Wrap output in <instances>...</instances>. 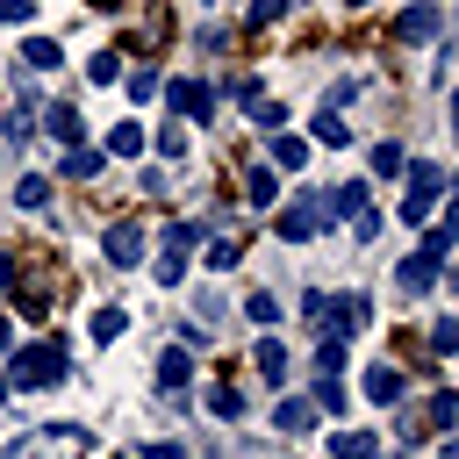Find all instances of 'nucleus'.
I'll return each mask as SVG.
<instances>
[{
	"label": "nucleus",
	"instance_id": "nucleus-41",
	"mask_svg": "<svg viewBox=\"0 0 459 459\" xmlns=\"http://www.w3.org/2000/svg\"><path fill=\"white\" fill-rule=\"evenodd\" d=\"M7 344H14V330H7V323H0V351H7Z\"/></svg>",
	"mask_w": 459,
	"mask_h": 459
},
{
	"label": "nucleus",
	"instance_id": "nucleus-2",
	"mask_svg": "<svg viewBox=\"0 0 459 459\" xmlns=\"http://www.w3.org/2000/svg\"><path fill=\"white\" fill-rule=\"evenodd\" d=\"M330 222H337V215H330V201H323V194H294V201L273 215V230H280L287 244H308V237H323Z\"/></svg>",
	"mask_w": 459,
	"mask_h": 459
},
{
	"label": "nucleus",
	"instance_id": "nucleus-42",
	"mask_svg": "<svg viewBox=\"0 0 459 459\" xmlns=\"http://www.w3.org/2000/svg\"><path fill=\"white\" fill-rule=\"evenodd\" d=\"M344 7H373V0H344Z\"/></svg>",
	"mask_w": 459,
	"mask_h": 459
},
{
	"label": "nucleus",
	"instance_id": "nucleus-4",
	"mask_svg": "<svg viewBox=\"0 0 459 459\" xmlns=\"http://www.w3.org/2000/svg\"><path fill=\"white\" fill-rule=\"evenodd\" d=\"M194 244H201V222H172V230H165V251H158V287H179V280H186Z\"/></svg>",
	"mask_w": 459,
	"mask_h": 459
},
{
	"label": "nucleus",
	"instance_id": "nucleus-22",
	"mask_svg": "<svg viewBox=\"0 0 459 459\" xmlns=\"http://www.w3.org/2000/svg\"><path fill=\"white\" fill-rule=\"evenodd\" d=\"M366 402H402V373L394 366H373L366 373Z\"/></svg>",
	"mask_w": 459,
	"mask_h": 459
},
{
	"label": "nucleus",
	"instance_id": "nucleus-9",
	"mask_svg": "<svg viewBox=\"0 0 459 459\" xmlns=\"http://www.w3.org/2000/svg\"><path fill=\"white\" fill-rule=\"evenodd\" d=\"M36 115H43V129H50V136H57V143H65V151H72V143H79V136H86V115H79V108H72V100H57V108H36Z\"/></svg>",
	"mask_w": 459,
	"mask_h": 459
},
{
	"label": "nucleus",
	"instance_id": "nucleus-35",
	"mask_svg": "<svg viewBox=\"0 0 459 459\" xmlns=\"http://www.w3.org/2000/svg\"><path fill=\"white\" fill-rule=\"evenodd\" d=\"M251 122H258V129H287V108H280V100H258V115H251Z\"/></svg>",
	"mask_w": 459,
	"mask_h": 459
},
{
	"label": "nucleus",
	"instance_id": "nucleus-5",
	"mask_svg": "<svg viewBox=\"0 0 459 459\" xmlns=\"http://www.w3.org/2000/svg\"><path fill=\"white\" fill-rule=\"evenodd\" d=\"M394 36H402V43H430V36H445V7H437V0H416V7H402Z\"/></svg>",
	"mask_w": 459,
	"mask_h": 459
},
{
	"label": "nucleus",
	"instance_id": "nucleus-6",
	"mask_svg": "<svg viewBox=\"0 0 459 459\" xmlns=\"http://www.w3.org/2000/svg\"><path fill=\"white\" fill-rule=\"evenodd\" d=\"M165 93H172V108H179L186 122H215V93H208L201 79H172Z\"/></svg>",
	"mask_w": 459,
	"mask_h": 459
},
{
	"label": "nucleus",
	"instance_id": "nucleus-18",
	"mask_svg": "<svg viewBox=\"0 0 459 459\" xmlns=\"http://www.w3.org/2000/svg\"><path fill=\"white\" fill-rule=\"evenodd\" d=\"M208 416H222V423H237V416H244V394H237V380H215V387H208Z\"/></svg>",
	"mask_w": 459,
	"mask_h": 459
},
{
	"label": "nucleus",
	"instance_id": "nucleus-23",
	"mask_svg": "<svg viewBox=\"0 0 459 459\" xmlns=\"http://www.w3.org/2000/svg\"><path fill=\"white\" fill-rule=\"evenodd\" d=\"M136 151H143V129L136 122H115L108 129V158H136Z\"/></svg>",
	"mask_w": 459,
	"mask_h": 459
},
{
	"label": "nucleus",
	"instance_id": "nucleus-20",
	"mask_svg": "<svg viewBox=\"0 0 459 459\" xmlns=\"http://www.w3.org/2000/svg\"><path fill=\"white\" fill-rule=\"evenodd\" d=\"M308 143H330V151H344V143H351L344 115H316V122H308Z\"/></svg>",
	"mask_w": 459,
	"mask_h": 459
},
{
	"label": "nucleus",
	"instance_id": "nucleus-27",
	"mask_svg": "<svg viewBox=\"0 0 459 459\" xmlns=\"http://www.w3.org/2000/svg\"><path fill=\"white\" fill-rule=\"evenodd\" d=\"M308 409H323V416H344V387H337V373H316V402Z\"/></svg>",
	"mask_w": 459,
	"mask_h": 459
},
{
	"label": "nucleus",
	"instance_id": "nucleus-15",
	"mask_svg": "<svg viewBox=\"0 0 459 459\" xmlns=\"http://www.w3.org/2000/svg\"><path fill=\"white\" fill-rule=\"evenodd\" d=\"M452 423H459V394H452V387H437V394H430V409H423V430H437V437H445Z\"/></svg>",
	"mask_w": 459,
	"mask_h": 459
},
{
	"label": "nucleus",
	"instance_id": "nucleus-16",
	"mask_svg": "<svg viewBox=\"0 0 459 459\" xmlns=\"http://www.w3.org/2000/svg\"><path fill=\"white\" fill-rule=\"evenodd\" d=\"M244 316H251L258 330H273V323H280V294H273V287H251V294H244Z\"/></svg>",
	"mask_w": 459,
	"mask_h": 459
},
{
	"label": "nucleus",
	"instance_id": "nucleus-8",
	"mask_svg": "<svg viewBox=\"0 0 459 459\" xmlns=\"http://www.w3.org/2000/svg\"><path fill=\"white\" fill-rule=\"evenodd\" d=\"M437 273H445L437 258H423V251H409V258L394 265V287H402V294H430V287H437Z\"/></svg>",
	"mask_w": 459,
	"mask_h": 459
},
{
	"label": "nucleus",
	"instance_id": "nucleus-39",
	"mask_svg": "<svg viewBox=\"0 0 459 459\" xmlns=\"http://www.w3.org/2000/svg\"><path fill=\"white\" fill-rule=\"evenodd\" d=\"M143 459H186V445H143Z\"/></svg>",
	"mask_w": 459,
	"mask_h": 459
},
{
	"label": "nucleus",
	"instance_id": "nucleus-13",
	"mask_svg": "<svg viewBox=\"0 0 459 459\" xmlns=\"http://www.w3.org/2000/svg\"><path fill=\"white\" fill-rule=\"evenodd\" d=\"M273 423H280V437H308V423H316V409H308L301 394H287V402L273 409Z\"/></svg>",
	"mask_w": 459,
	"mask_h": 459
},
{
	"label": "nucleus",
	"instance_id": "nucleus-37",
	"mask_svg": "<svg viewBox=\"0 0 459 459\" xmlns=\"http://www.w3.org/2000/svg\"><path fill=\"white\" fill-rule=\"evenodd\" d=\"M351 237H359V244H373V237H380V215H373V208H359V215H351Z\"/></svg>",
	"mask_w": 459,
	"mask_h": 459
},
{
	"label": "nucleus",
	"instance_id": "nucleus-28",
	"mask_svg": "<svg viewBox=\"0 0 459 459\" xmlns=\"http://www.w3.org/2000/svg\"><path fill=\"white\" fill-rule=\"evenodd\" d=\"M43 201H50V179H43V172L14 179V208H43Z\"/></svg>",
	"mask_w": 459,
	"mask_h": 459
},
{
	"label": "nucleus",
	"instance_id": "nucleus-30",
	"mask_svg": "<svg viewBox=\"0 0 459 459\" xmlns=\"http://www.w3.org/2000/svg\"><path fill=\"white\" fill-rule=\"evenodd\" d=\"M237 258H244V237H215V244H208V265H215V273H230Z\"/></svg>",
	"mask_w": 459,
	"mask_h": 459
},
{
	"label": "nucleus",
	"instance_id": "nucleus-38",
	"mask_svg": "<svg viewBox=\"0 0 459 459\" xmlns=\"http://www.w3.org/2000/svg\"><path fill=\"white\" fill-rule=\"evenodd\" d=\"M36 14V0H0V22H29Z\"/></svg>",
	"mask_w": 459,
	"mask_h": 459
},
{
	"label": "nucleus",
	"instance_id": "nucleus-34",
	"mask_svg": "<svg viewBox=\"0 0 459 459\" xmlns=\"http://www.w3.org/2000/svg\"><path fill=\"white\" fill-rule=\"evenodd\" d=\"M129 93H136V100H151V93H158V72H151V65H136V72H129Z\"/></svg>",
	"mask_w": 459,
	"mask_h": 459
},
{
	"label": "nucleus",
	"instance_id": "nucleus-12",
	"mask_svg": "<svg viewBox=\"0 0 459 459\" xmlns=\"http://www.w3.org/2000/svg\"><path fill=\"white\" fill-rule=\"evenodd\" d=\"M186 380H194V351H179V344H172V351L158 359V387H165V394H179Z\"/></svg>",
	"mask_w": 459,
	"mask_h": 459
},
{
	"label": "nucleus",
	"instance_id": "nucleus-40",
	"mask_svg": "<svg viewBox=\"0 0 459 459\" xmlns=\"http://www.w3.org/2000/svg\"><path fill=\"white\" fill-rule=\"evenodd\" d=\"M0 287H14V258L7 251H0Z\"/></svg>",
	"mask_w": 459,
	"mask_h": 459
},
{
	"label": "nucleus",
	"instance_id": "nucleus-17",
	"mask_svg": "<svg viewBox=\"0 0 459 459\" xmlns=\"http://www.w3.org/2000/svg\"><path fill=\"white\" fill-rule=\"evenodd\" d=\"M258 373H265L273 387H287V344H280V337H258Z\"/></svg>",
	"mask_w": 459,
	"mask_h": 459
},
{
	"label": "nucleus",
	"instance_id": "nucleus-29",
	"mask_svg": "<svg viewBox=\"0 0 459 459\" xmlns=\"http://www.w3.org/2000/svg\"><path fill=\"white\" fill-rule=\"evenodd\" d=\"M122 330H129V316H122V308H93V344H115Z\"/></svg>",
	"mask_w": 459,
	"mask_h": 459
},
{
	"label": "nucleus",
	"instance_id": "nucleus-1",
	"mask_svg": "<svg viewBox=\"0 0 459 459\" xmlns=\"http://www.w3.org/2000/svg\"><path fill=\"white\" fill-rule=\"evenodd\" d=\"M57 380H65V344H57V337H43V344H22V351L7 359L0 394H22V387H57Z\"/></svg>",
	"mask_w": 459,
	"mask_h": 459
},
{
	"label": "nucleus",
	"instance_id": "nucleus-24",
	"mask_svg": "<svg viewBox=\"0 0 459 459\" xmlns=\"http://www.w3.org/2000/svg\"><path fill=\"white\" fill-rule=\"evenodd\" d=\"M57 172H65V179H93V172H100V151H86V143H72Z\"/></svg>",
	"mask_w": 459,
	"mask_h": 459
},
{
	"label": "nucleus",
	"instance_id": "nucleus-10",
	"mask_svg": "<svg viewBox=\"0 0 459 459\" xmlns=\"http://www.w3.org/2000/svg\"><path fill=\"white\" fill-rule=\"evenodd\" d=\"M301 165H308V136L273 129V172H301Z\"/></svg>",
	"mask_w": 459,
	"mask_h": 459
},
{
	"label": "nucleus",
	"instance_id": "nucleus-36",
	"mask_svg": "<svg viewBox=\"0 0 459 459\" xmlns=\"http://www.w3.org/2000/svg\"><path fill=\"white\" fill-rule=\"evenodd\" d=\"M158 151H165V158H179V151H186V129H179V122H165V129H158Z\"/></svg>",
	"mask_w": 459,
	"mask_h": 459
},
{
	"label": "nucleus",
	"instance_id": "nucleus-26",
	"mask_svg": "<svg viewBox=\"0 0 459 459\" xmlns=\"http://www.w3.org/2000/svg\"><path fill=\"white\" fill-rule=\"evenodd\" d=\"M423 351H430V359H452V351H459V323H452V316H437V323H430V344H423Z\"/></svg>",
	"mask_w": 459,
	"mask_h": 459
},
{
	"label": "nucleus",
	"instance_id": "nucleus-32",
	"mask_svg": "<svg viewBox=\"0 0 459 459\" xmlns=\"http://www.w3.org/2000/svg\"><path fill=\"white\" fill-rule=\"evenodd\" d=\"M373 172H387V179H402V143H373Z\"/></svg>",
	"mask_w": 459,
	"mask_h": 459
},
{
	"label": "nucleus",
	"instance_id": "nucleus-21",
	"mask_svg": "<svg viewBox=\"0 0 459 459\" xmlns=\"http://www.w3.org/2000/svg\"><path fill=\"white\" fill-rule=\"evenodd\" d=\"M323 201H330V215H359V208H366V179H344V186H330Z\"/></svg>",
	"mask_w": 459,
	"mask_h": 459
},
{
	"label": "nucleus",
	"instance_id": "nucleus-25",
	"mask_svg": "<svg viewBox=\"0 0 459 459\" xmlns=\"http://www.w3.org/2000/svg\"><path fill=\"white\" fill-rule=\"evenodd\" d=\"M452 230H459L452 215H445V222H430V230H423V258H437V265H445V258H452Z\"/></svg>",
	"mask_w": 459,
	"mask_h": 459
},
{
	"label": "nucleus",
	"instance_id": "nucleus-3",
	"mask_svg": "<svg viewBox=\"0 0 459 459\" xmlns=\"http://www.w3.org/2000/svg\"><path fill=\"white\" fill-rule=\"evenodd\" d=\"M409 172V194H402V222H430V201L452 186V172L445 165H430V158H416V165H402Z\"/></svg>",
	"mask_w": 459,
	"mask_h": 459
},
{
	"label": "nucleus",
	"instance_id": "nucleus-19",
	"mask_svg": "<svg viewBox=\"0 0 459 459\" xmlns=\"http://www.w3.org/2000/svg\"><path fill=\"white\" fill-rule=\"evenodd\" d=\"M22 65H29V72H57L65 57H57V43H50V36H29V43H22Z\"/></svg>",
	"mask_w": 459,
	"mask_h": 459
},
{
	"label": "nucleus",
	"instance_id": "nucleus-33",
	"mask_svg": "<svg viewBox=\"0 0 459 459\" xmlns=\"http://www.w3.org/2000/svg\"><path fill=\"white\" fill-rule=\"evenodd\" d=\"M287 7H294V0H251V29H273Z\"/></svg>",
	"mask_w": 459,
	"mask_h": 459
},
{
	"label": "nucleus",
	"instance_id": "nucleus-11",
	"mask_svg": "<svg viewBox=\"0 0 459 459\" xmlns=\"http://www.w3.org/2000/svg\"><path fill=\"white\" fill-rule=\"evenodd\" d=\"M244 201H251V208H273V201H280V172H273V165H251V172H244Z\"/></svg>",
	"mask_w": 459,
	"mask_h": 459
},
{
	"label": "nucleus",
	"instance_id": "nucleus-7",
	"mask_svg": "<svg viewBox=\"0 0 459 459\" xmlns=\"http://www.w3.org/2000/svg\"><path fill=\"white\" fill-rule=\"evenodd\" d=\"M100 251H108V265H136V258H143V230H136V222H108Z\"/></svg>",
	"mask_w": 459,
	"mask_h": 459
},
{
	"label": "nucleus",
	"instance_id": "nucleus-31",
	"mask_svg": "<svg viewBox=\"0 0 459 459\" xmlns=\"http://www.w3.org/2000/svg\"><path fill=\"white\" fill-rule=\"evenodd\" d=\"M115 72H122V57H115V50H100V57L86 65V79H93V86H115Z\"/></svg>",
	"mask_w": 459,
	"mask_h": 459
},
{
	"label": "nucleus",
	"instance_id": "nucleus-14",
	"mask_svg": "<svg viewBox=\"0 0 459 459\" xmlns=\"http://www.w3.org/2000/svg\"><path fill=\"white\" fill-rule=\"evenodd\" d=\"M330 459H380V437L373 430H337L330 437Z\"/></svg>",
	"mask_w": 459,
	"mask_h": 459
}]
</instances>
